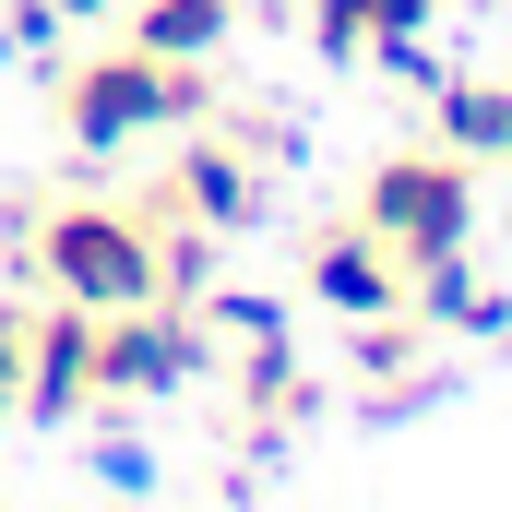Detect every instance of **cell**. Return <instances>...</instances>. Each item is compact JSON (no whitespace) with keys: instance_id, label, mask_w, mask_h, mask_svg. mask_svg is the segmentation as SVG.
<instances>
[{"instance_id":"6da1fadb","label":"cell","mask_w":512,"mask_h":512,"mask_svg":"<svg viewBox=\"0 0 512 512\" xmlns=\"http://www.w3.org/2000/svg\"><path fill=\"white\" fill-rule=\"evenodd\" d=\"M36 274L72 310H143V298H167V251H155V227L131 203H60V215H36Z\"/></svg>"},{"instance_id":"7a4b0ae2","label":"cell","mask_w":512,"mask_h":512,"mask_svg":"<svg viewBox=\"0 0 512 512\" xmlns=\"http://www.w3.org/2000/svg\"><path fill=\"white\" fill-rule=\"evenodd\" d=\"M358 227L382 239L405 274L441 251H465L477 239V155H453V143H405L370 167V191H358Z\"/></svg>"},{"instance_id":"3957f363","label":"cell","mask_w":512,"mask_h":512,"mask_svg":"<svg viewBox=\"0 0 512 512\" xmlns=\"http://www.w3.org/2000/svg\"><path fill=\"white\" fill-rule=\"evenodd\" d=\"M131 215H143V227H203V239L262 227V167H251V143L191 131V143H179V167H155V179L131 191Z\"/></svg>"},{"instance_id":"277c9868","label":"cell","mask_w":512,"mask_h":512,"mask_svg":"<svg viewBox=\"0 0 512 512\" xmlns=\"http://www.w3.org/2000/svg\"><path fill=\"white\" fill-rule=\"evenodd\" d=\"M48 108H60V131H72L84 155H120L143 131H167V60H155V48H96V60H72V72L48 84Z\"/></svg>"},{"instance_id":"5b68a950","label":"cell","mask_w":512,"mask_h":512,"mask_svg":"<svg viewBox=\"0 0 512 512\" xmlns=\"http://www.w3.org/2000/svg\"><path fill=\"white\" fill-rule=\"evenodd\" d=\"M215 370V334H203V310L179 298H143V310H96V405L108 393H179Z\"/></svg>"},{"instance_id":"8992f818","label":"cell","mask_w":512,"mask_h":512,"mask_svg":"<svg viewBox=\"0 0 512 512\" xmlns=\"http://www.w3.org/2000/svg\"><path fill=\"white\" fill-rule=\"evenodd\" d=\"M84 405H96V310L48 298V310L24 322V405H12V417H36V429H72Z\"/></svg>"},{"instance_id":"52a82bcc","label":"cell","mask_w":512,"mask_h":512,"mask_svg":"<svg viewBox=\"0 0 512 512\" xmlns=\"http://www.w3.org/2000/svg\"><path fill=\"white\" fill-rule=\"evenodd\" d=\"M310 298H322V310H346V322H382V310H405V262L346 215V227H322V239H310Z\"/></svg>"},{"instance_id":"ba28073f","label":"cell","mask_w":512,"mask_h":512,"mask_svg":"<svg viewBox=\"0 0 512 512\" xmlns=\"http://www.w3.org/2000/svg\"><path fill=\"white\" fill-rule=\"evenodd\" d=\"M429 12L441 0H310V36H322V60H370V48H405Z\"/></svg>"},{"instance_id":"9c48e42d","label":"cell","mask_w":512,"mask_h":512,"mask_svg":"<svg viewBox=\"0 0 512 512\" xmlns=\"http://www.w3.org/2000/svg\"><path fill=\"white\" fill-rule=\"evenodd\" d=\"M429 108H441V143L453 155H477V167L512 155V84H429Z\"/></svg>"},{"instance_id":"30bf717a","label":"cell","mask_w":512,"mask_h":512,"mask_svg":"<svg viewBox=\"0 0 512 512\" xmlns=\"http://www.w3.org/2000/svg\"><path fill=\"white\" fill-rule=\"evenodd\" d=\"M227 24H239V0H143V12H131V48H155V60H215Z\"/></svg>"},{"instance_id":"8fae6325","label":"cell","mask_w":512,"mask_h":512,"mask_svg":"<svg viewBox=\"0 0 512 512\" xmlns=\"http://www.w3.org/2000/svg\"><path fill=\"white\" fill-rule=\"evenodd\" d=\"M12 405H24V310H0V429H12Z\"/></svg>"},{"instance_id":"7c38bea8","label":"cell","mask_w":512,"mask_h":512,"mask_svg":"<svg viewBox=\"0 0 512 512\" xmlns=\"http://www.w3.org/2000/svg\"><path fill=\"white\" fill-rule=\"evenodd\" d=\"M96 477H108V489H155V465H143V441H96Z\"/></svg>"},{"instance_id":"4fadbf2b","label":"cell","mask_w":512,"mask_h":512,"mask_svg":"<svg viewBox=\"0 0 512 512\" xmlns=\"http://www.w3.org/2000/svg\"><path fill=\"white\" fill-rule=\"evenodd\" d=\"M48 12H60V24H96V12H120V0H48Z\"/></svg>"},{"instance_id":"5bb4252c","label":"cell","mask_w":512,"mask_h":512,"mask_svg":"<svg viewBox=\"0 0 512 512\" xmlns=\"http://www.w3.org/2000/svg\"><path fill=\"white\" fill-rule=\"evenodd\" d=\"M239 12H251V0H239Z\"/></svg>"},{"instance_id":"9a60e30c","label":"cell","mask_w":512,"mask_h":512,"mask_svg":"<svg viewBox=\"0 0 512 512\" xmlns=\"http://www.w3.org/2000/svg\"><path fill=\"white\" fill-rule=\"evenodd\" d=\"M501 167H512V155H501Z\"/></svg>"}]
</instances>
